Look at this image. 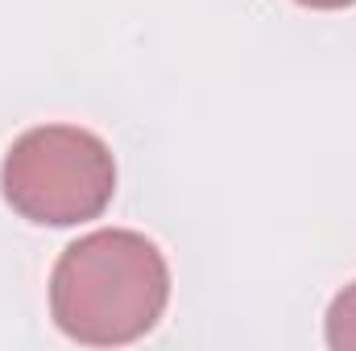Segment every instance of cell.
<instances>
[{
	"mask_svg": "<svg viewBox=\"0 0 356 351\" xmlns=\"http://www.w3.org/2000/svg\"><path fill=\"white\" fill-rule=\"evenodd\" d=\"M323 339L332 351H356V281L332 298L323 318Z\"/></svg>",
	"mask_w": 356,
	"mask_h": 351,
	"instance_id": "cell-3",
	"label": "cell"
},
{
	"mask_svg": "<svg viewBox=\"0 0 356 351\" xmlns=\"http://www.w3.org/2000/svg\"><path fill=\"white\" fill-rule=\"evenodd\" d=\"M302 8H319V12H340V8H353L356 0H294Z\"/></svg>",
	"mask_w": 356,
	"mask_h": 351,
	"instance_id": "cell-4",
	"label": "cell"
},
{
	"mask_svg": "<svg viewBox=\"0 0 356 351\" xmlns=\"http://www.w3.org/2000/svg\"><path fill=\"white\" fill-rule=\"evenodd\" d=\"M170 302V264L162 248L129 228H99L63 248L50 273L54 327L88 348L145 339Z\"/></svg>",
	"mask_w": 356,
	"mask_h": 351,
	"instance_id": "cell-1",
	"label": "cell"
},
{
	"mask_svg": "<svg viewBox=\"0 0 356 351\" xmlns=\"http://www.w3.org/2000/svg\"><path fill=\"white\" fill-rule=\"evenodd\" d=\"M0 194L29 223L79 228L108 211L116 194V157L88 128L38 124L8 145Z\"/></svg>",
	"mask_w": 356,
	"mask_h": 351,
	"instance_id": "cell-2",
	"label": "cell"
}]
</instances>
